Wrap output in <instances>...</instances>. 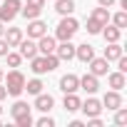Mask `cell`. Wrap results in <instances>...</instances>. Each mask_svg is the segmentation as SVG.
I'll use <instances>...</instances> for the list:
<instances>
[{
	"label": "cell",
	"mask_w": 127,
	"mask_h": 127,
	"mask_svg": "<svg viewBox=\"0 0 127 127\" xmlns=\"http://www.w3.org/2000/svg\"><path fill=\"white\" fill-rule=\"evenodd\" d=\"M77 30H80V25H77L75 18L62 15V20H60V25H57V30H55V37H57L60 42H62V40H72Z\"/></svg>",
	"instance_id": "1"
},
{
	"label": "cell",
	"mask_w": 127,
	"mask_h": 127,
	"mask_svg": "<svg viewBox=\"0 0 127 127\" xmlns=\"http://www.w3.org/2000/svg\"><path fill=\"white\" fill-rule=\"evenodd\" d=\"M3 80H5V90H8V95H13V97H18V95L25 90V77H23L20 70H10L8 77H3Z\"/></svg>",
	"instance_id": "2"
},
{
	"label": "cell",
	"mask_w": 127,
	"mask_h": 127,
	"mask_svg": "<svg viewBox=\"0 0 127 127\" xmlns=\"http://www.w3.org/2000/svg\"><path fill=\"white\" fill-rule=\"evenodd\" d=\"M20 8L23 3L20 0H3V5H0V23H10L20 15Z\"/></svg>",
	"instance_id": "3"
},
{
	"label": "cell",
	"mask_w": 127,
	"mask_h": 127,
	"mask_svg": "<svg viewBox=\"0 0 127 127\" xmlns=\"http://www.w3.org/2000/svg\"><path fill=\"white\" fill-rule=\"evenodd\" d=\"M45 32H47V25H45L40 18H35V20L28 23V37H30V40H37V37H42Z\"/></svg>",
	"instance_id": "4"
},
{
	"label": "cell",
	"mask_w": 127,
	"mask_h": 127,
	"mask_svg": "<svg viewBox=\"0 0 127 127\" xmlns=\"http://www.w3.org/2000/svg\"><path fill=\"white\" fill-rule=\"evenodd\" d=\"M80 110H82L87 117H97V115L102 112V102L95 100V97H87L85 102H80Z\"/></svg>",
	"instance_id": "5"
},
{
	"label": "cell",
	"mask_w": 127,
	"mask_h": 127,
	"mask_svg": "<svg viewBox=\"0 0 127 127\" xmlns=\"http://www.w3.org/2000/svg\"><path fill=\"white\" fill-rule=\"evenodd\" d=\"M60 90L65 92V95L67 92H77L80 90V77L77 75H62L60 77Z\"/></svg>",
	"instance_id": "6"
},
{
	"label": "cell",
	"mask_w": 127,
	"mask_h": 127,
	"mask_svg": "<svg viewBox=\"0 0 127 127\" xmlns=\"http://www.w3.org/2000/svg\"><path fill=\"white\" fill-rule=\"evenodd\" d=\"M102 105L107 107V110H117V107H122V95H120V90H110V92H105V97H102Z\"/></svg>",
	"instance_id": "7"
},
{
	"label": "cell",
	"mask_w": 127,
	"mask_h": 127,
	"mask_svg": "<svg viewBox=\"0 0 127 127\" xmlns=\"http://www.w3.org/2000/svg\"><path fill=\"white\" fill-rule=\"evenodd\" d=\"M55 47H57V42H55V37H50L47 32H45L42 37H37V52H40V55H50V52H55Z\"/></svg>",
	"instance_id": "8"
},
{
	"label": "cell",
	"mask_w": 127,
	"mask_h": 127,
	"mask_svg": "<svg viewBox=\"0 0 127 127\" xmlns=\"http://www.w3.org/2000/svg\"><path fill=\"white\" fill-rule=\"evenodd\" d=\"M55 55H57L60 60H72V57H75V45H72L70 40H62V42L55 47Z\"/></svg>",
	"instance_id": "9"
},
{
	"label": "cell",
	"mask_w": 127,
	"mask_h": 127,
	"mask_svg": "<svg viewBox=\"0 0 127 127\" xmlns=\"http://www.w3.org/2000/svg\"><path fill=\"white\" fill-rule=\"evenodd\" d=\"M90 72L95 75V77H102V75H107V60L105 57H92L90 62Z\"/></svg>",
	"instance_id": "10"
},
{
	"label": "cell",
	"mask_w": 127,
	"mask_h": 127,
	"mask_svg": "<svg viewBox=\"0 0 127 127\" xmlns=\"http://www.w3.org/2000/svg\"><path fill=\"white\" fill-rule=\"evenodd\" d=\"M18 47H20V55H23V57H28V60L37 55V42H32L30 37H28V40L23 37V40L18 42Z\"/></svg>",
	"instance_id": "11"
},
{
	"label": "cell",
	"mask_w": 127,
	"mask_h": 127,
	"mask_svg": "<svg viewBox=\"0 0 127 127\" xmlns=\"http://www.w3.org/2000/svg\"><path fill=\"white\" fill-rule=\"evenodd\" d=\"M30 65H32V72H35V75H45V72H50V67H47V57H45V55H35V57H30Z\"/></svg>",
	"instance_id": "12"
},
{
	"label": "cell",
	"mask_w": 127,
	"mask_h": 127,
	"mask_svg": "<svg viewBox=\"0 0 127 127\" xmlns=\"http://www.w3.org/2000/svg\"><path fill=\"white\" fill-rule=\"evenodd\" d=\"M75 57H77L80 62H90V60L95 57V50H92V45H87V42L77 45V47H75Z\"/></svg>",
	"instance_id": "13"
},
{
	"label": "cell",
	"mask_w": 127,
	"mask_h": 127,
	"mask_svg": "<svg viewBox=\"0 0 127 127\" xmlns=\"http://www.w3.org/2000/svg\"><path fill=\"white\" fill-rule=\"evenodd\" d=\"M80 87L87 92V95H92V92H97L100 90V82H97V77L90 72V75H85V77H80Z\"/></svg>",
	"instance_id": "14"
},
{
	"label": "cell",
	"mask_w": 127,
	"mask_h": 127,
	"mask_svg": "<svg viewBox=\"0 0 127 127\" xmlns=\"http://www.w3.org/2000/svg\"><path fill=\"white\" fill-rule=\"evenodd\" d=\"M52 105H55V100H52V95H35V110H40V112H50L52 110Z\"/></svg>",
	"instance_id": "15"
},
{
	"label": "cell",
	"mask_w": 127,
	"mask_h": 127,
	"mask_svg": "<svg viewBox=\"0 0 127 127\" xmlns=\"http://www.w3.org/2000/svg\"><path fill=\"white\" fill-rule=\"evenodd\" d=\"M102 35H105V40L107 42H120V37H122V30L117 28V25H102V30H100Z\"/></svg>",
	"instance_id": "16"
},
{
	"label": "cell",
	"mask_w": 127,
	"mask_h": 127,
	"mask_svg": "<svg viewBox=\"0 0 127 127\" xmlns=\"http://www.w3.org/2000/svg\"><path fill=\"white\" fill-rule=\"evenodd\" d=\"M3 37H5V42H8L10 47H18V42L23 40V30H20V28H8V30L3 32Z\"/></svg>",
	"instance_id": "17"
},
{
	"label": "cell",
	"mask_w": 127,
	"mask_h": 127,
	"mask_svg": "<svg viewBox=\"0 0 127 127\" xmlns=\"http://www.w3.org/2000/svg\"><path fill=\"white\" fill-rule=\"evenodd\" d=\"M122 55H125V50L120 47V42H110V45L105 47V60H107V62H112V60H120Z\"/></svg>",
	"instance_id": "18"
},
{
	"label": "cell",
	"mask_w": 127,
	"mask_h": 127,
	"mask_svg": "<svg viewBox=\"0 0 127 127\" xmlns=\"http://www.w3.org/2000/svg\"><path fill=\"white\" fill-rule=\"evenodd\" d=\"M107 82H110V87H112V90H122L127 80H125V72H120V70H117V72H110V75H107Z\"/></svg>",
	"instance_id": "19"
},
{
	"label": "cell",
	"mask_w": 127,
	"mask_h": 127,
	"mask_svg": "<svg viewBox=\"0 0 127 127\" xmlns=\"http://www.w3.org/2000/svg\"><path fill=\"white\" fill-rule=\"evenodd\" d=\"M80 102H82V100H80L75 92H67V95H65V102H62V107H65L67 112H75V110H80Z\"/></svg>",
	"instance_id": "20"
},
{
	"label": "cell",
	"mask_w": 127,
	"mask_h": 127,
	"mask_svg": "<svg viewBox=\"0 0 127 127\" xmlns=\"http://www.w3.org/2000/svg\"><path fill=\"white\" fill-rule=\"evenodd\" d=\"M13 120H18V117H25V115H30V105L28 102H23V100H18L15 105H13Z\"/></svg>",
	"instance_id": "21"
},
{
	"label": "cell",
	"mask_w": 127,
	"mask_h": 127,
	"mask_svg": "<svg viewBox=\"0 0 127 127\" xmlns=\"http://www.w3.org/2000/svg\"><path fill=\"white\" fill-rule=\"evenodd\" d=\"M55 10H57L60 15H70V13L75 10V3H72V0H57V3H55Z\"/></svg>",
	"instance_id": "22"
},
{
	"label": "cell",
	"mask_w": 127,
	"mask_h": 127,
	"mask_svg": "<svg viewBox=\"0 0 127 127\" xmlns=\"http://www.w3.org/2000/svg\"><path fill=\"white\" fill-rule=\"evenodd\" d=\"M90 18H95V20H97V23H102V25H107V23H110V13H107V8H102V5H100V8H95Z\"/></svg>",
	"instance_id": "23"
},
{
	"label": "cell",
	"mask_w": 127,
	"mask_h": 127,
	"mask_svg": "<svg viewBox=\"0 0 127 127\" xmlns=\"http://www.w3.org/2000/svg\"><path fill=\"white\" fill-rule=\"evenodd\" d=\"M40 8H32V5H25V8H20V15L23 18H28V20H35V18H40Z\"/></svg>",
	"instance_id": "24"
},
{
	"label": "cell",
	"mask_w": 127,
	"mask_h": 127,
	"mask_svg": "<svg viewBox=\"0 0 127 127\" xmlns=\"http://www.w3.org/2000/svg\"><path fill=\"white\" fill-rule=\"evenodd\" d=\"M25 90H28L30 95H40V92H42V82H40L37 77H35V80H30V82L25 80Z\"/></svg>",
	"instance_id": "25"
},
{
	"label": "cell",
	"mask_w": 127,
	"mask_h": 127,
	"mask_svg": "<svg viewBox=\"0 0 127 127\" xmlns=\"http://www.w3.org/2000/svg\"><path fill=\"white\" fill-rule=\"evenodd\" d=\"M112 23H115L120 30H122V28H127V10H120V13L112 18Z\"/></svg>",
	"instance_id": "26"
},
{
	"label": "cell",
	"mask_w": 127,
	"mask_h": 127,
	"mask_svg": "<svg viewBox=\"0 0 127 127\" xmlns=\"http://www.w3.org/2000/svg\"><path fill=\"white\" fill-rule=\"evenodd\" d=\"M100 30H102V23H97L95 18H87V32L90 35H100Z\"/></svg>",
	"instance_id": "27"
},
{
	"label": "cell",
	"mask_w": 127,
	"mask_h": 127,
	"mask_svg": "<svg viewBox=\"0 0 127 127\" xmlns=\"http://www.w3.org/2000/svg\"><path fill=\"white\" fill-rule=\"evenodd\" d=\"M5 57H8V65L10 67H20V62H23V55L20 52H8Z\"/></svg>",
	"instance_id": "28"
},
{
	"label": "cell",
	"mask_w": 127,
	"mask_h": 127,
	"mask_svg": "<svg viewBox=\"0 0 127 127\" xmlns=\"http://www.w3.org/2000/svg\"><path fill=\"white\" fill-rule=\"evenodd\" d=\"M115 112H117V115H115V125H120V127H122V125H127V110L117 107Z\"/></svg>",
	"instance_id": "29"
},
{
	"label": "cell",
	"mask_w": 127,
	"mask_h": 127,
	"mask_svg": "<svg viewBox=\"0 0 127 127\" xmlns=\"http://www.w3.org/2000/svg\"><path fill=\"white\" fill-rule=\"evenodd\" d=\"M15 125H18V127H30V125H32V117H30V115L18 117V120H15Z\"/></svg>",
	"instance_id": "30"
},
{
	"label": "cell",
	"mask_w": 127,
	"mask_h": 127,
	"mask_svg": "<svg viewBox=\"0 0 127 127\" xmlns=\"http://www.w3.org/2000/svg\"><path fill=\"white\" fill-rule=\"evenodd\" d=\"M37 127H55V120L52 117H40L37 120Z\"/></svg>",
	"instance_id": "31"
},
{
	"label": "cell",
	"mask_w": 127,
	"mask_h": 127,
	"mask_svg": "<svg viewBox=\"0 0 127 127\" xmlns=\"http://www.w3.org/2000/svg\"><path fill=\"white\" fill-rule=\"evenodd\" d=\"M8 52H10V45L5 42V37H0V57H5Z\"/></svg>",
	"instance_id": "32"
},
{
	"label": "cell",
	"mask_w": 127,
	"mask_h": 127,
	"mask_svg": "<svg viewBox=\"0 0 127 127\" xmlns=\"http://www.w3.org/2000/svg\"><path fill=\"white\" fill-rule=\"evenodd\" d=\"M25 5H32V8H45V0H25Z\"/></svg>",
	"instance_id": "33"
},
{
	"label": "cell",
	"mask_w": 127,
	"mask_h": 127,
	"mask_svg": "<svg viewBox=\"0 0 127 127\" xmlns=\"http://www.w3.org/2000/svg\"><path fill=\"white\" fill-rule=\"evenodd\" d=\"M87 127H102V120H100V115H97V117H90Z\"/></svg>",
	"instance_id": "34"
},
{
	"label": "cell",
	"mask_w": 127,
	"mask_h": 127,
	"mask_svg": "<svg viewBox=\"0 0 127 127\" xmlns=\"http://www.w3.org/2000/svg\"><path fill=\"white\" fill-rule=\"evenodd\" d=\"M117 65H120V72H127V60H125V55L117 60Z\"/></svg>",
	"instance_id": "35"
},
{
	"label": "cell",
	"mask_w": 127,
	"mask_h": 127,
	"mask_svg": "<svg viewBox=\"0 0 127 127\" xmlns=\"http://www.w3.org/2000/svg\"><path fill=\"white\" fill-rule=\"evenodd\" d=\"M97 3H100L102 8H110V5H115V0H97Z\"/></svg>",
	"instance_id": "36"
},
{
	"label": "cell",
	"mask_w": 127,
	"mask_h": 127,
	"mask_svg": "<svg viewBox=\"0 0 127 127\" xmlns=\"http://www.w3.org/2000/svg\"><path fill=\"white\" fill-rule=\"evenodd\" d=\"M5 97H8V90H5L3 85H0V100H5Z\"/></svg>",
	"instance_id": "37"
},
{
	"label": "cell",
	"mask_w": 127,
	"mask_h": 127,
	"mask_svg": "<svg viewBox=\"0 0 127 127\" xmlns=\"http://www.w3.org/2000/svg\"><path fill=\"white\" fill-rule=\"evenodd\" d=\"M3 77H5V70H3V67H0V82H3Z\"/></svg>",
	"instance_id": "38"
},
{
	"label": "cell",
	"mask_w": 127,
	"mask_h": 127,
	"mask_svg": "<svg viewBox=\"0 0 127 127\" xmlns=\"http://www.w3.org/2000/svg\"><path fill=\"white\" fill-rule=\"evenodd\" d=\"M3 32H5V28H3V23H0V37H3Z\"/></svg>",
	"instance_id": "39"
},
{
	"label": "cell",
	"mask_w": 127,
	"mask_h": 127,
	"mask_svg": "<svg viewBox=\"0 0 127 127\" xmlns=\"http://www.w3.org/2000/svg\"><path fill=\"white\" fill-rule=\"evenodd\" d=\"M0 115H3V107H0Z\"/></svg>",
	"instance_id": "40"
}]
</instances>
